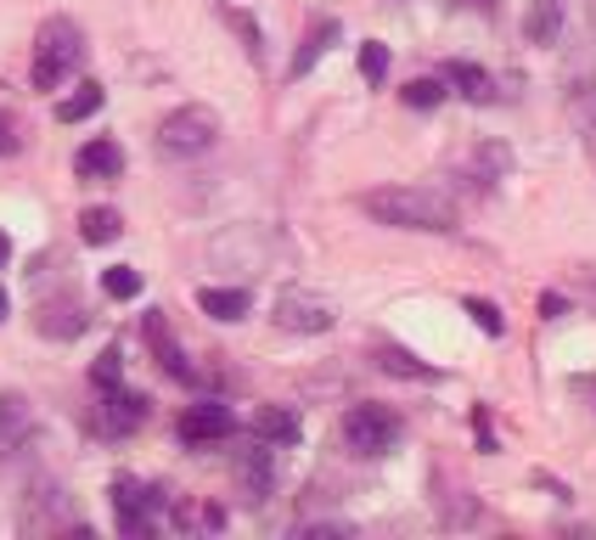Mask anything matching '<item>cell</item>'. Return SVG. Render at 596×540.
Masks as SVG:
<instances>
[{
  "label": "cell",
  "mask_w": 596,
  "mask_h": 540,
  "mask_svg": "<svg viewBox=\"0 0 596 540\" xmlns=\"http://www.w3.org/2000/svg\"><path fill=\"white\" fill-rule=\"evenodd\" d=\"M461 7H473V12H495V0H461Z\"/></svg>",
  "instance_id": "cell-34"
},
{
  "label": "cell",
  "mask_w": 596,
  "mask_h": 540,
  "mask_svg": "<svg viewBox=\"0 0 596 540\" xmlns=\"http://www.w3.org/2000/svg\"><path fill=\"white\" fill-rule=\"evenodd\" d=\"M298 417L287 412V405H259L253 412V439H264V445H298Z\"/></svg>",
  "instance_id": "cell-14"
},
{
  "label": "cell",
  "mask_w": 596,
  "mask_h": 540,
  "mask_svg": "<svg viewBox=\"0 0 596 540\" xmlns=\"http://www.w3.org/2000/svg\"><path fill=\"white\" fill-rule=\"evenodd\" d=\"M507 169H512V158H507V147H484L479 158H473V175H479V186H495V181H507Z\"/></svg>",
  "instance_id": "cell-24"
},
{
  "label": "cell",
  "mask_w": 596,
  "mask_h": 540,
  "mask_svg": "<svg viewBox=\"0 0 596 540\" xmlns=\"http://www.w3.org/2000/svg\"><path fill=\"white\" fill-rule=\"evenodd\" d=\"M7 259H12V236H7V231H0V265H7Z\"/></svg>",
  "instance_id": "cell-33"
},
{
  "label": "cell",
  "mask_w": 596,
  "mask_h": 540,
  "mask_svg": "<svg viewBox=\"0 0 596 540\" xmlns=\"http://www.w3.org/2000/svg\"><path fill=\"white\" fill-rule=\"evenodd\" d=\"M102 293H108V298H136V293H141V270L108 265V270H102Z\"/></svg>",
  "instance_id": "cell-26"
},
{
  "label": "cell",
  "mask_w": 596,
  "mask_h": 540,
  "mask_svg": "<svg viewBox=\"0 0 596 540\" xmlns=\"http://www.w3.org/2000/svg\"><path fill=\"white\" fill-rule=\"evenodd\" d=\"M74 169H79V181H119L124 152H119V142H85L74 152Z\"/></svg>",
  "instance_id": "cell-11"
},
{
  "label": "cell",
  "mask_w": 596,
  "mask_h": 540,
  "mask_svg": "<svg viewBox=\"0 0 596 540\" xmlns=\"http://www.w3.org/2000/svg\"><path fill=\"white\" fill-rule=\"evenodd\" d=\"M147 344H152L158 366L170 371V378H181V383H197V371H191V360L181 355V344H175V338H170V321H163V310H147Z\"/></svg>",
  "instance_id": "cell-10"
},
{
  "label": "cell",
  "mask_w": 596,
  "mask_h": 540,
  "mask_svg": "<svg viewBox=\"0 0 596 540\" xmlns=\"http://www.w3.org/2000/svg\"><path fill=\"white\" fill-rule=\"evenodd\" d=\"M28 428H35V412H28V400L23 394H0V456L17 451Z\"/></svg>",
  "instance_id": "cell-16"
},
{
  "label": "cell",
  "mask_w": 596,
  "mask_h": 540,
  "mask_svg": "<svg viewBox=\"0 0 596 540\" xmlns=\"http://www.w3.org/2000/svg\"><path fill=\"white\" fill-rule=\"evenodd\" d=\"M197 304H203V316H214V321H243L253 310V298L243 287H203Z\"/></svg>",
  "instance_id": "cell-17"
},
{
  "label": "cell",
  "mask_w": 596,
  "mask_h": 540,
  "mask_svg": "<svg viewBox=\"0 0 596 540\" xmlns=\"http://www.w3.org/2000/svg\"><path fill=\"white\" fill-rule=\"evenodd\" d=\"M90 383H96V389H119V383H124V349H119V344H108L102 355H96Z\"/></svg>",
  "instance_id": "cell-25"
},
{
  "label": "cell",
  "mask_w": 596,
  "mask_h": 540,
  "mask_svg": "<svg viewBox=\"0 0 596 540\" xmlns=\"http://www.w3.org/2000/svg\"><path fill=\"white\" fill-rule=\"evenodd\" d=\"M360 79H367V85H383V79H388V46H383V40L360 46Z\"/></svg>",
  "instance_id": "cell-27"
},
{
  "label": "cell",
  "mask_w": 596,
  "mask_h": 540,
  "mask_svg": "<svg viewBox=\"0 0 596 540\" xmlns=\"http://www.w3.org/2000/svg\"><path fill=\"white\" fill-rule=\"evenodd\" d=\"M591 34H596V0H591Z\"/></svg>",
  "instance_id": "cell-36"
},
{
  "label": "cell",
  "mask_w": 596,
  "mask_h": 540,
  "mask_svg": "<svg viewBox=\"0 0 596 540\" xmlns=\"http://www.w3.org/2000/svg\"><path fill=\"white\" fill-rule=\"evenodd\" d=\"M468 316H473V321H479V327H484L489 338H501V332H507V321H501V310H495V304H489V298H468Z\"/></svg>",
  "instance_id": "cell-28"
},
{
  "label": "cell",
  "mask_w": 596,
  "mask_h": 540,
  "mask_svg": "<svg viewBox=\"0 0 596 540\" xmlns=\"http://www.w3.org/2000/svg\"><path fill=\"white\" fill-rule=\"evenodd\" d=\"M237 484H243L248 501H264V495L276 490V456H271V445H264V439H259L253 451L237 456Z\"/></svg>",
  "instance_id": "cell-9"
},
{
  "label": "cell",
  "mask_w": 596,
  "mask_h": 540,
  "mask_svg": "<svg viewBox=\"0 0 596 540\" xmlns=\"http://www.w3.org/2000/svg\"><path fill=\"white\" fill-rule=\"evenodd\" d=\"M377 225H400V231H456V202L434 186H377L360 197Z\"/></svg>",
  "instance_id": "cell-1"
},
{
  "label": "cell",
  "mask_w": 596,
  "mask_h": 540,
  "mask_svg": "<svg viewBox=\"0 0 596 540\" xmlns=\"http://www.w3.org/2000/svg\"><path fill=\"white\" fill-rule=\"evenodd\" d=\"M523 40H529V46H557V40H562V0H529V12H523Z\"/></svg>",
  "instance_id": "cell-12"
},
{
  "label": "cell",
  "mask_w": 596,
  "mask_h": 540,
  "mask_svg": "<svg viewBox=\"0 0 596 540\" xmlns=\"http://www.w3.org/2000/svg\"><path fill=\"white\" fill-rule=\"evenodd\" d=\"M214 135H220V113L186 101V108L163 113V124H158V152H163V158H197V152L214 147Z\"/></svg>",
  "instance_id": "cell-3"
},
{
  "label": "cell",
  "mask_w": 596,
  "mask_h": 540,
  "mask_svg": "<svg viewBox=\"0 0 596 540\" xmlns=\"http://www.w3.org/2000/svg\"><path fill=\"white\" fill-rule=\"evenodd\" d=\"M338 40H344V23H333V17H321V23L310 28V40L298 46V57H293V68H287V74H293V79H305L310 68H315V62H321L326 51H333Z\"/></svg>",
  "instance_id": "cell-13"
},
{
  "label": "cell",
  "mask_w": 596,
  "mask_h": 540,
  "mask_svg": "<svg viewBox=\"0 0 596 540\" xmlns=\"http://www.w3.org/2000/svg\"><path fill=\"white\" fill-rule=\"evenodd\" d=\"M450 90H445V74H434V79H411L406 90H400V101L406 108H417V113H427V108H439Z\"/></svg>",
  "instance_id": "cell-22"
},
{
  "label": "cell",
  "mask_w": 596,
  "mask_h": 540,
  "mask_svg": "<svg viewBox=\"0 0 596 540\" xmlns=\"http://www.w3.org/2000/svg\"><path fill=\"white\" fill-rule=\"evenodd\" d=\"M305 535H349V524H305Z\"/></svg>",
  "instance_id": "cell-32"
},
{
  "label": "cell",
  "mask_w": 596,
  "mask_h": 540,
  "mask_svg": "<svg viewBox=\"0 0 596 540\" xmlns=\"http://www.w3.org/2000/svg\"><path fill=\"white\" fill-rule=\"evenodd\" d=\"M7 310H12V298H7V287H0V321H7Z\"/></svg>",
  "instance_id": "cell-35"
},
{
  "label": "cell",
  "mask_w": 596,
  "mask_h": 540,
  "mask_svg": "<svg viewBox=\"0 0 596 540\" xmlns=\"http://www.w3.org/2000/svg\"><path fill=\"white\" fill-rule=\"evenodd\" d=\"M231 23H237V34H243V40H248V51L259 57V28H253L248 17H231Z\"/></svg>",
  "instance_id": "cell-31"
},
{
  "label": "cell",
  "mask_w": 596,
  "mask_h": 540,
  "mask_svg": "<svg viewBox=\"0 0 596 540\" xmlns=\"http://www.w3.org/2000/svg\"><path fill=\"white\" fill-rule=\"evenodd\" d=\"M79 57H85V34H79V23H69V17H46L40 34H35V90H57V85L79 68Z\"/></svg>",
  "instance_id": "cell-2"
},
{
  "label": "cell",
  "mask_w": 596,
  "mask_h": 540,
  "mask_svg": "<svg viewBox=\"0 0 596 540\" xmlns=\"http://www.w3.org/2000/svg\"><path fill=\"white\" fill-rule=\"evenodd\" d=\"M400 412H388V405H355V412L344 417V445L355 456H388L394 445H400Z\"/></svg>",
  "instance_id": "cell-4"
},
{
  "label": "cell",
  "mask_w": 596,
  "mask_h": 540,
  "mask_svg": "<svg viewBox=\"0 0 596 540\" xmlns=\"http://www.w3.org/2000/svg\"><path fill=\"white\" fill-rule=\"evenodd\" d=\"M562 310H569V304H562V293H546V298H541V316H546V321H557Z\"/></svg>",
  "instance_id": "cell-30"
},
{
  "label": "cell",
  "mask_w": 596,
  "mask_h": 540,
  "mask_svg": "<svg viewBox=\"0 0 596 540\" xmlns=\"http://www.w3.org/2000/svg\"><path fill=\"white\" fill-rule=\"evenodd\" d=\"M35 327H40L46 338H79V332L90 327V316L79 310L74 298H57V304H40V316H35Z\"/></svg>",
  "instance_id": "cell-15"
},
{
  "label": "cell",
  "mask_w": 596,
  "mask_h": 540,
  "mask_svg": "<svg viewBox=\"0 0 596 540\" xmlns=\"http://www.w3.org/2000/svg\"><path fill=\"white\" fill-rule=\"evenodd\" d=\"M90 113H102V85H96V79H85L74 96L57 101V124H79V119H90Z\"/></svg>",
  "instance_id": "cell-19"
},
{
  "label": "cell",
  "mask_w": 596,
  "mask_h": 540,
  "mask_svg": "<svg viewBox=\"0 0 596 540\" xmlns=\"http://www.w3.org/2000/svg\"><path fill=\"white\" fill-rule=\"evenodd\" d=\"M445 85H461V96L468 101H489L495 90H489V74L484 68H473V62H450L445 68Z\"/></svg>",
  "instance_id": "cell-21"
},
{
  "label": "cell",
  "mask_w": 596,
  "mask_h": 540,
  "mask_svg": "<svg viewBox=\"0 0 596 540\" xmlns=\"http://www.w3.org/2000/svg\"><path fill=\"white\" fill-rule=\"evenodd\" d=\"M119 231H124L119 209H85V214H79V236H85L90 248H108V243H113Z\"/></svg>",
  "instance_id": "cell-20"
},
{
  "label": "cell",
  "mask_w": 596,
  "mask_h": 540,
  "mask_svg": "<svg viewBox=\"0 0 596 540\" xmlns=\"http://www.w3.org/2000/svg\"><path fill=\"white\" fill-rule=\"evenodd\" d=\"M175 433H181V445H220L225 433H237V417H231V405L225 400H197V405H186L181 412V422H175Z\"/></svg>",
  "instance_id": "cell-7"
},
{
  "label": "cell",
  "mask_w": 596,
  "mask_h": 540,
  "mask_svg": "<svg viewBox=\"0 0 596 540\" xmlns=\"http://www.w3.org/2000/svg\"><path fill=\"white\" fill-rule=\"evenodd\" d=\"M276 327H282V332H326V327H333V304L315 298V293L287 287V293L276 298Z\"/></svg>",
  "instance_id": "cell-8"
},
{
  "label": "cell",
  "mask_w": 596,
  "mask_h": 540,
  "mask_svg": "<svg viewBox=\"0 0 596 540\" xmlns=\"http://www.w3.org/2000/svg\"><path fill=\"white\" fill-rule=\"evenodd\" d=\"M147 417H152V400L119 383V389H102V405H96V433L124 439V433H136Z\"/></svg>",
  "instance_id": "cell-6"
},
{
  "label": "cell",
  "mask_w": 596,
  "mask_h": 540,
  "mask_svg": "<svg viewBox=\"0 0 596 540\" xmlns=\"http://www.w3.org/2000/svg\"><path fill=\"white\" fill-rule=\"evenodd\" d=\"M569 108H574V124H580V142H585V152L596 163V85L591 79L569 85Z\"/></svg>",
  "instance_id": "cell-18"
},
{
  "label": "cell",
  "mask_w": 596,
  "mask_h": 540,
  "mask_svg": "<svg viewBox=\"0 0 596 540\" xmlns=\"http://www.w3.org/2000/svg\"><path fill=\"white\" fill-rule=\"evenodd\" d=\"M113 518L124 535H152L158 529V513L170 506V495H163L158 484H141V479H113Z\"/></svg>",
  "instance_id": "cell-5"
},
{
  "label": "cell",
  "mask_w": 596,
  "mask_h": 540,
  "mask_svg": "<svg viewBox=\"0 0 596 540\" xmlns=\"http://www.w3.org/2000/svg\"><path fill=\"white\" fill-rule=\"evenodd\" d=\"M17 147H23V142H17V119L0 113V158H17Z\"/></svg>",
  "instance_id": "cell-29"
},
{
  "label": "cell",
  "mask_w": 596,
  "mask_h": 540,
  "mask_svg": "<svg viewBox=\"0 0 596 540\" xmlns=\"http://www.w3.org/2000/svg\"><path fill=\"white\" fill-rule=\"evenodd\" d=\"M377 366H383V371H394V378H417V383L439 378L434 366H422V360H417V355H406V349H383V355H377Z\"/></svg>",
  "instance_id": "cell-23"
}]
</instances>
